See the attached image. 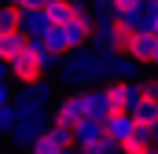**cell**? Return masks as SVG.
I'll return each mask as SVG.
<instances>
[{"label":"cell","mask_w":158,"mask_h":154,"mask_svg":"<svg viewBox=\"0 0 158 154\" xmlns=\"http://www.w3.org/2000/svg\"><path fill=\"white\" fill-rule=\"evenodd\" d=\"M81 117H85L81 92H70V95H63V99L55 103V114H52V121H55V125H66V128H74Z\"/></svg>","instance_id":"52a82bcc"},{"label":"cell","mask_w":158,"mask_h":154,"mask_svg":"<svg viewBox=\"0 0 158 154\" xmlns=\"http://www.w3.org/2000/svg\"><path fill=\"white\" fill-rule=\"evenodd\" d=\"M81 103H85V117H103L110 114V99L103 88H81Z\"/></svg>","instance_id":"30bf717a"},{"label":"cell","mask_w":158,"mask_h":154,"mask_svg":"<svg viewBox=\"0 0 158 154\" xmlns=\"http://www.w3.org/2000/svg\"><path fill=\"white\" fill-rule=\"evenodd\" d=\"M70 154H92V151H85V147H77V151H70Z\"/></svg>","instance_id":"484cf974"},{"label":"cell","mask_w":158,"mask_h":154,"mask_svg":"<svg viewBox=\"0 0 158 154\" xmlns=\"http://www.w3.org/2000/svg\"><path fill=\"white\" fill-rule=\"evenodd\" d=\"M59 81H63L66 88H88V84L107 81L103 51L92 48V44H81V48H74V51H66L63 63H59Z\"/></svg>","instance_id":"6da1fadb"},{"label":"cell","mask_w":158,"mask_h":154,"mask_svg":"<svg viewBox=\"0 0 158 154\" xmlns=\"http://www.w3.org/2000/svg\"><path fill=\"white\" fill-rule=\"evenodd\" d=\"M19 121V107L15 103H0V132H11Z\"/></svg>","instance_id":"2e32d148"},{"label":"cell","mask_w":158,"mask_h":154,"mask_svg":"<svg viewBox=\"0 0 158 154\" xmlns=\"http://www.w3.org/2000/svg\"><path fill=\"white\" fill-rule=\"evenodd\" d=\"M44 74H48V66H44V59H40L30 44H26L22 55L11 59V81H15V84H33V81H40Z\"/></svg>","instance_id":"277c9868"},{"label":"cell","mask_w":158,"mask_h":154,"mask_svg":"<svg viewBox=\"0 0 158 154\" xmlns=\"http://www.w3.org/2000/svg\"><path fill=\"white\" fill-rule=\"evenodd\" d=\"M11 4H15V7H19V11H22V7H44V4H48V0H11Z\"/></svg>","instance_id":"44dd1931"},{"label":"cell","mask_w":158,"mask_h":154,"mask_svg":"<svg viewBox=\"0 0 158 154\" xmlns=\"http://www.w3.org/2000/svg\"><path fill=\"white\" fill-rule=\"evenodd\" d=\"M74 147H77V143H74V128H66V125H55V121H52V128H48V132H40L26 151H30V154H70Z\"/></svg>","instance_id":"7a4b0ae2"},{"label":"cell","mask_w":158,"mask_h":154,"mask_svg":"<svg viewBox=\"0 0 158 154\" xmlns=\"http://www.w3.org/2000/svg\"><path fill=\"white\" fill-rule=\"evenodd\" d=\"M140 59L125 55V51H103V70H107V81L118 77V81H136L140 77Z\"/></svg>","instance_id":"8992f818"},{"label":"cell","mask_w":158,"mask_h":154,"mask_svg":"<svg viewBox=\"0 0 158 154\" xmlns=\"http://www.w3.org/2000/svg\"><path fill=\"white\" fill-rule=\"evenodd\" d=\"M48 128H52L48 110H30V114H19L15 128H11L7 136H11V143H15V147H30L40 132H48Z\"/></svg>","instance_id":"3957f363"},{"label":"cell","mask_w":158,"mask_h":154,"mask_svg":"<svg viewBox=\"0 0 158 154\" xmlns=\"http://www.w3.org/2000/svg\"><path fill=\"white\" fill-rule=\"evenodd\" d=\"M0 81H11V63L7 59H0Z\"/></svg>","instance_id":"7402d4cb"},{"label":"cell","mask_w":158,"mask_h":154,"mask_svg":"<svg viewBox=\"0 0 158 154\" xmlns=\"http://www.w3.org/2000/svg\"><path fill=\"white\" fill-rule=\"evenodd\" d=\"M26 44H30V37L22 33V30H0V59H15V55H22L26 51Z\"/></svg>","instance_id":"7c38bea8"},{"label":"cell","mask_w":158,"mask_h":154,"mask_svg":"<svg viewBox=\"0 0 158 154\" xmlns=\"http://www.w3.org/2000/svg\"><path fill=\"white\" fill-rule=\"evenodd\" d=\"M22 33L26 37H44L48 30H52V18H48V11L44 7H22Z\"/></svg>","instance_id":"9c48e42d"},{"label":"cell","mask_w":158,"mask_h":154,"mask_svg":"<svg viewBox=\"0 0 158 154\" xmlns=\"http://www.w3.org/2000/svg\"><path fill=\"white\" fill-rule=\"evenodd\" d=\"M140 88H143V99H158V81L155 77H140Z\"/></svg>","instance_id":"ac0fdd59"},{"label":"cell","mask_w":158,"mask_h":154,"mask_svg":"<svg viewBox=\"0 0 158 154\" xmlns=\"http://www.w3.org/2000/svg\"><path fill=\"white\" fill-rule=\"evenodd\" d=\"M155 37L158 33H147V30H136V37H132V48H129V55L132 59H140L143 66L155 59Z\"/></svg>","instance_id":"4fadbf2b"},{"label":"cell","mask_w":158,"mask_h":154,"mask_svg":"<svg viewBox=\"0 0 158 154\" xmlns=\"http://www.w3.org/2000/svg\"><path fill=\"white\" fill-rule=\"evenodd\" d=\"M88 151H92V154H121V143L114 140V136H103V140H99V143H92Z\"/></svg>","instance_id":"e0dca14e"},{"label":"cell","mask_w":158,"mask_h":154,"mask_svg":"<svg viewBox=\"0 0 158 154\" xmlns=\"http://www.w3.org/2000/svg\"><path fill=\"white\" fill-rule=\"evenodd\" d=\"M147 11H151V15H158V0H147Z\"/></svg>","instance_id":"603a6c76"},{"label":"cell","mask_w":158,"mask_h":154,"mask_svg":"<svg viewBox=\"0 0 158 154\" xmlns=\"http://www.w3.org/2000/svg\"><path fill=\"white\" fill-rule=\"evenodd\" d=\"M103 136H107V128H103V121H99V117H81L77 125H74V143L85 147V151H88L92 143H99Z\"/></svg>","instance_id":"ba28073f"},{"label":"cell","mask_w":158,"mask_h":154,"mask_svg":"<svg viewBox=\"0 0 158 154\" xmlns=\"http://www.w3.org/2000/svg\"><path fill=\"white\" fill-rule=\"evenodd\" d=\"M48 103H52V84L40 77L33 84H22L19 88V95H15V107H19V114H30V110H48Z\"/></svg>","instance_id":"5b68a950"},{"label":"cell","mask_w":158,"mask_h":154,"mask_svg":"<svg viewBox=\"0 0 158 154\" xmlns=\"http://www.w3.org/2000/svg\"><path fill=\"white\" fill-rule=\"evenodd\" d=\"M143 154H158V143H151V147H147V151H143Z\"/></svg>","instance_id":"cb8c5ba5"},{"label":"cell","mask_w":158,"mask_h":154,"mask_svg":"<svg viewBox=\"0 0 158 154\" xmlns=\"http://www.w3.org/2000/svg\"><path fill=\"white\" fill-rule=\"evenodd\" d=\"M129 114L136 117L140 125H147V121H158V99H140V103H136Z\"/></svg>","instance_id":"5bb4252c"},{"label":"cell","mask_w":158,"mask_h":154,"mask_svg":"<svg viewBox=\"0 0 158 154\" xmlns=\"http://www.w3.org/2000/svg\"><path fill=\"white\" fill-rule=\"evenodd\" d=\"M4 4H11V0H0V7H4Z\"/></svg>","instance_id":"4316f807"},{"label":"cell","mask_w":158,"mask_h":154,"mask_svg":"<svg viewBox=\"0 0 158 154\" xmlns=\"http://www.w3.org/2000/svg\"><path fill=\"white\" fill-rule=\"evenodd\" d=\"M0 103H15V95H11V84H7V81H0Z\"/></svg>","instance_id":"ffe728a7"},{"label":"cell","mask_w":158,"mask_h":154,"mask_svg":"<svg viewBox=\"0 0 158 154\" xmlns=\"http://www.w3.org/2000/svg\"><path fill=\"white\" fill-rule=\"evenodd\" d=\"M19 22H22V11H19L15 4H4V7H0V30H22Z\"/></svg>","instance_id":"9a60e30c"},{"label":"cell","mask_w":158,"mask_h":154,"mask_svg":"<svg viewBox=\"0 0 158 154\" xmlns=\"http://www.w3.org/2000/svg\"><path fill=\"white\" fill-rule=\"evenodd\" d=\"M114 11H129V7H147V0H110Z\"/></svg>","instance_id":"d6986e66"},{"label":"cell","mask_w":158,"mask_h":154,"mask_svg":"<svg viewBox=\"0 0 158 154\" xmlns=\"http://www.w3.org/2000/svg\"><path fill=\"white\" fill-rule=\"evenodd\" d=\"M103 128H107V136H114L118 143H125V140L136 132V117L129 114V110H125V114H107L103 117Z\"/></svg>","instance_id":"8fae6325"},{"label":"cell","mask_w":158,"mask_h":154,"mask_svg":"<svg viewBox=\"0 0 158 154\" xmlns=\"http://www.w3.org/2000/svg\"><path fill=\"white\" fill-rule=\"evenodd\" d=\"M151 63H155V66H158V37H155V59H151Z\"/></svg>","instance_id":"d4e9b609"}]
</instances>
